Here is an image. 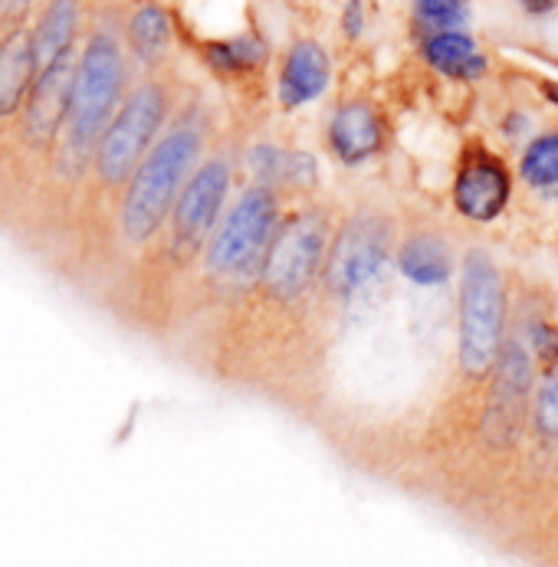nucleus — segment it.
<instances>
[{"label":"nucleus","mask_w":558,"mask_h":567,"mask_svg":"<svg viewBox=\"0 0 558 567\" xmlns=\"http://www.w3.org/2000/svg\"><path fill=\"white\" fill-rule=\"evenodd\" d=\"M217 142V112L204 95L184 92L171 122L164 125L149 155L135 167L129 187L112 217L109 234V276L105 286L155 240L164 217L171 214L177 194L184 190L194 167L204 162L207 148ZM102 286V289H105ZM99 289V292H102ZM99 299V296H95ZM92 299V302H95Z\"/></svg>","instance_id":"f257e3e1"},{"label":"nucleus","mask_w":558,"mask_h":567,"mask_svg":"<svg viewBox=\"0 0 558 567\" xmlns=\"http://www.w3.org/2000/svg\"><path fill=\"white\" fill-rule=\"evenodd\" d=\"M286 217V197L270 187L246 181L231 194L204 256L187 282L181 322L174 328V344L197 334L204 324L231 312L240 299L253 289L263 272L266 252Z\"/></svg>","instance_id":"f03ea898"},{"label":"nucleus","mask_w":558,"mask_h":567,"mask_svg":"<svg viewBox=\"0 0 558 567\" xmlns=\"http://www.w3.org/2000/svg\"><path fill=\"white\" fill-rule=\"evenodd\" d=\"M395 227L375 207H358L332 227L322 262V302L352 306L375 286L392 259Z\"/></svg>","instance_id":"7ed1b4c3"},{"label":"nucleus","mask_w":558,"mask_h":567,"mask_svg":"<svg viewBox=\"0 0 558 567\" xmlns=\"http://www.w3.org/2000/svg\"><path fill=\"white\" fill-rule=\"evenodd\" d=\"M506 322V299H503V276L496 262L483 252L470 249L464 256L460 276V371L467 378H486L496 364L503 344Z\"/></svg>","instance_id":"20e7f679"},{"label":"nucleus","mask_w":558,"mask_h":567,"mask_svg":"<svg viewBox=\"0 0 558 567\" xmlns=\"http://www.w3.org/2000/svg\"><path fill=\"white\" fill-rule=\"evenodd\" d=\"M325 152L342 167H362L385 148V118L365 99L338 102L325 122Z\"/></svg>","instance_id":"39448f33"},{"label":"nucleus","mask_w":558,"mask_h":567,"mask_svg":"<svg viewBox=\"0 0 558 567\" xmlns=\"http://www.w3.org/2000/svg\"><path fill=\"white\" fill-rule=\"evenodd\" d=\"M122 37H125V50L139 76L168 70L177 30H174L171 10L161 0H125Z\"/></svg>","instance_id":"423d86ee"},{"label":"nucleus","mask_w":558,"mask_h":567,"mask_svg":"<svg viewBox=\"0 0 558 567\" xmlns=\"http://www.w3.org/2000/svg\"><path fill=\"white\" fill-rule=\"evenodd\" d=\"M489 374L496 378V394L486 410V433L493 443H509L519 430V404L532 388V364L526 348L519 341H503Z\"/></svg>","instance_id":"0eeeda50"},{"label":"nucleus","mask_w":558,"mask_h":567,"mask_svg":"<svg viewBox=\"0 0 558 567\" xmlns=\"http://www.w3.org/2000/svg\"><path fill=\"white\" fill-rule=\"evenodd\" d=\"M332 82V56L319 40L300 37L290 43L280 73H276V102L283 112H300L325 95Z\"/></svg>","instance_id":"6e6552de"},{"label":"nucleus","mask_w":558,"mask_h":567,"mask_svg":"<svg viewBox=\"0 0 558 567\" xmlns=\"http://www.w3.org/2000/svg\"><path fill=\"white\" fill-rule=\"evenodd\" d=\"M89 10L92 0H40L30 20V47H33L37 73L80 47Z\"/></svg>","instance_id":"1a4fd4ad"},{"label":"nucleus","mask_w":558,"mask_h":567,"mask_svg":"<svg viewBox=\"0 0 558 567\" xmlns=\"http://www.w3.org/2000/svg\"><path fill=\"white\" fill-rule=\"evenodd\" d=\"M194 50L207 73L227 85L260 80L270 66V43L256 30H240L234 37H207L197 40Z\"/></svg>","instance_id":"9d476101"},{"label":"nucleus","mask_w":558,"mask_h":567,"mask_svg":"<svg viewBox=\"0 0 558 567\" xmlns=\"http://www.w3.org/2000/svg\"><path fill=\"white\" fill-rule=\"evenodd\" d=\"M509 200V174L496 158L477 155L460 167L454 181V207L477 224H489Z\"/></svg>","instance_id":"9b49d317"},{"label":"nucleus","mask_w":558,"mask_h":567,"mask_svg":"<svg viewBox=\"0 0 558 567\" xmlns=\"http://www.w3.org/2000/svg\"><path fill=\"white\" fill-rule=\"evenodd\" d=\"M398 272L414 286H444L454 272V252L437 234H410L395 249Z\"/></svg>","instance_id":"f8f14e48"},{"label":"nucleus","mask_w":558,"mask_h":567,"mask_svg":"<svg viewBox=\"0 0 558 567\" xmlns=\"http://www.w3.org/2000/svg\"><path fill=\"white\" fill-rule=\"evenodd\" d=\"M424 60L447 80H479L486 73V60L477 50V40L464 30H440L424 40Z\"/></svg>","instance_id":"ddd939ff"},{"label":"nucleus","mask_w":558,"mask_h":567,"mask_svg":"<svg viewBox=\"0 0 558 567\" xmlns=\"http://www.w3.org/2000/svg\"><path fill=\"white\" fill-rule=\"evenodd\" d=\"M322 184L319 158L306 148H286V164H283V181H280V194L296 204L313 200Z\"/></svg>","instance_id":"4468645a"},{"label":"nucleus","mask_w":558,"mask_h":567,"mask_svg":"<svg viewBox=\"0 0 558 567\" xmlns=\"http://www.w3.org/2000/svg\"><path fill=\"white\" fill-rule=\"evenodd\" d=\"M283 164H286V148L270 142V138H260L253 145H246L240 152V167L250 174V181L256 184H270L280 190V181H283Z\"/></svg>","instance_id":"2eb2a0df"},{"label":"nucleus","mask_w":558,"mask_h":567,"mask_svg":"<svg viewBox=\"0 0 558 567\" xmlns=\"http://www.w3.org/2000/svg\"><path fill=\"white\" fill-rule=\"evenodd\" d=\"M519 174L532 187H556L558 184V132L536 138L519 164Z\"/></svg>","instance_id":"dca6fc26"},{"label":"nucleus","mask_w":558,"mask_h":567,"mask_svg":"<svg viewBox=\"0 0 558 567\" xmlns=\"http://www.w3.org/2000/svg\"><path fill=\"white\" fill-rule=\"evenodd\" d=\"M414 13L434 33L460 30L470 17V3L467 0H414Z\"/></svg>","instance_id":"f3484780"},{"label":"nucleus","mask_w":558,"mask_h":567,"mask_svg":"<svg viewBox=\"0 0 558 567\" xmlns=\"http://www.w3.org/2000/svg\"><path fill=\"white\" fill-rule=\"evenodd\" d=\"M536 423H539V430H542L549 440H558V361H556V368L549 371V378H546L542 391H539Z\"/></svg>","instance_id":"a211bd4d"},{"label":"nucleus","mask_w":558,"mask_h":567,"mask_svg":"<svg viewBox=\"0 0 558 567\" xmlns=\"http://www.w3.org/2000/svg\"><path fill=\"white\" fill-rule=\"evenodd\" d=\"M40 0H0V33L13 27H30V17L37 13Z\"/></svg>","instance_id":"6ab92c4d"},{"label":"nucleus","mask_w":558,"mask_h":567,"mask_svg":"<svg viewBox=\"0 0 558 567\" xmlns=\"http://www.w3.org/2000/svg\"><path fill=\"white\" fill-rule=\"evenodd\" d=\"M532 341H536V351L542 361L556 364L558 361V331L549 328L546 322H532Z\"/></svg>","instance_id":"aec40b11"},{"label":"nucleus","mask_w":558,"mask_h":567,"mask_svg":"<svg viewBox=\"0 0 558 567\" xmlns=\"http://www.w3.org/2000/svg\"><path fill=\"white\" fill-rule=\"evenodd\" d=\"M365 30V3L362 0H345L342 7V33L348 40H358Z\"/></svg>","instance_id":"412c9836"},{"label":"nucleus","mask_w":558,"mask_h":567,"mask_svg":"<svg viewBox=\"0 0 558 567\" xmlns=\"http://www.w3.org/2000/svg\"><path fill=\"white\" fill-rule=\"evenodd\" d=\"M529 13H549V10H556L558 0H519Z\"/></svg>","instance_id":"4be33fe9"},{"label":"nucleus","mask_w":558,"mask_h":567,"mask_svg":"<svg viewBox=\"0 0 558 567\" xmlns=\"http://www.w3.org/2000/svg\"><path fill=\"white\" fill-rule=\"evenodd\" d=\"M546 95H549V99H552V102L558 105V85H552V82H549V85H546Z\"/></svg>","instance_id":"5701e85b"}]
</instances>
